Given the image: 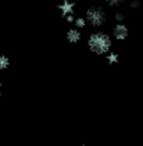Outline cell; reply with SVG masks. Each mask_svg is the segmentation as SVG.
<instances>
[{"label": "cell", "mask_w": 143, "mask_h": 146, "mask_svg": "<svg viewBox=\"0 0 143 146\" xmlns=\"http://www.w3.org/2000/svg\"><path fill=\"white\" fill-rule=\"evenodd\" d=\"M67 38H68V40L71 42V43H77V42H79V39L82 38V34H80V32H79V29L74 27V28L68 30Z\"/></svg>", "instance_id": "5"}, {"label": "cell", "mask_w": 143, "mask_h": 146, "mask_svg": "<svg viewBox=\"0 0 143 146\" xmlns=\"http://www.w3.org/2000/svg\"><path fill=\"white\" fill-rule=\"evenodd\" d=\"M88 47L96 54H108L111 52V36L103 32H94L88 38Z\"/></svg>", "instance_id": "1"}, {"label": "cell", "mask_w": 143, "mask_h": 146, "mask_svg": "<svg viewBox=\"0 0 143 146\" xmlns=\"http://www.w3.org/2000/svg\"><path fill=\"white\" fill-rule=\"evenodd\" d=\"M9 66H10V60H9L8 57H0V69H7Z\"/></svg>", "instance_id": "8"}, {"label": "cell", "mask_w": 143, "mask_h": 146, "mask_svg": "<svg viewBox=\"0 0 143 146\" xmlns=\"http://www.w3.org/2000/svg\"><path fill=\"white\" fill-rule=\"evenodd\" d=\"M73 22H74V27L75 28H83V27L87 25V19L86 17H75L74 19H73Z\"/></svg>", "instance_id": "6"}, {"label": "cell", "mask_w": 143, "mask_h": 146, "mask_svg": "<svg viewBox=\"0 0 143 146\" xmlns=\"http://www.w3.org/2000/svg\"><path fill=\"white\" fill-rule=\"evenodd\" d=\"M113 35L118 40H123V39H126L127 35H128V29H127V27L124 25L123 23H118L113 28Z\"/></svg>", "instance_id": "4"}, {"label": "cell", "mask_w": 143, "mask_h": 146, "mask_svg": "<svg viewBox=\"0 0 143 146\" xmlns=\"http://www.w3.org/2000/svg\"><path fill=\"white\" fill-rule=\"evenodd\" d=\"M59 9L62 11V15L68 20L74 19V13H75V4L73 0H63L59 5Z\"/></svg>", "instance_id": "3"}, {"label": "cell", "mask_w": 143, "mask_h": 146, "mask_svg": "<svg viewBox=\"0 0 143 146\" xmlns=\"http://www.w3.org/2000/svg\"><path fill=\"white\" fill-rule=\"evenodd\" d=\"M86 19L87 23H89L93 27H99L107 19V14L105 10L100 7H92L87 10L86 13Z\"/></svg>", "instance_id": "2"}, {"label": "cell", "mask_w": 143, "mask_h": 146, "mask_svg": "<svg viewBox=\"0 0 143 146\" xmlns=\"http://www.w3.org/2000/svg\"><path fill=\"white\" fill-rule=\"evenodd\" d=\"M80 146H86V145H80Z\"/></svg>", "instance_id": "10"}, {"label": "cell", "mask_w": 143, "mask_h": 146, "mask_svg": "<svg viewBox=\"0 0 143 146\" xmlns=\"http://www.w3.org/2000/svg\"><path fill=\"white\" fill-rule=\"evenodd\" d=\"M73 1H74V0H73Z\"/></svg>", "instance_id": "11"}, {"label": "cell", "mask_w": 143, "mask_h": 146, "mask_svg": "<svg viewBox=\"0 0 143 146\" xmlns=\"http://www.w3.org/2000/svg\"><path fill=\"white\" fill-rule=\"evenodd\" d=\"M105 1H107L109 5H112V7H117V5H119L122 3V0H105Z\"/></svg>", "instance_id": "9"}, {"label": "cell", "mask_w": 143, "mask_h": 146, "mask_svg": "<svg viewBox=\"0 0 143 146\" xmlns=\"http://www.w3.org/2000/svg\"><path fill=\"white\" fill-rule=\"evenodd\" d=\"M107 60L109 64H115V63L119 60V56H118L115 52H109L107 54Z\"/></svg>", "instance_id": "7"}]
</instances>
